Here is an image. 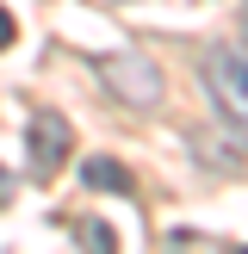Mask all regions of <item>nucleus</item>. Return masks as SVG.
I'll return each mask as SVG.
<instances>
[{"label": "nucleus", "instance_id": "nucleus-1", "mask_svg": "<svg viewBox=\"0 0 248 254\" xmlns=\"http://www.w3.org/2000/svg\"><path fill=\"white\" fill-rule=\"evenodd\" d=\"M198 74H205V93L217 99L223 118L248 124V44H217V50H205Z\"/></svg>", "mask_w": 248, "mask_h": 254}, {"label": "nucleus", "instance_id": "nucleus-2", "mask_svg": "<svg viewBox=\"0 0 248 254\" xmlns=\"http://www.w3.org/2000/svg\"><path fill=\"white\" fill-rule=\"evenodd\" d=\"M99 81H106L118 99H130L136 112H149V106L161 99V68L143 56V50H124V56H99Z\"/></svg>", "mask_w": 248, "mask_h": 254}, {"label": "nucleus", "instance_id": "nucleus-3", "mask_svg": "<svg viewBox=\"0 0 248 254\" xmlns=\"http://www.w3.org/2000/svg\"><path fill=\"white\" fill-rule=\"evenodd\" d=\"M25 149H31V174H37V180H50V174L68 161L74 130L56 118V112H31V124H25Z\"/></svg>", "mask_w": 248, "mask_h": 254}, {"label": "nucleus", "instance_id": "nucleus-4", "mask_svg": "<svg viewBox=\"0 0 248 254\" xmlns=\"http://www.w3.org/2000/svg\"><path fill=\"white\" fill-rule=\"evenodd\" d=\"M192 149H198L205 168H223V174L248 168V136L242 130H192Z\"/></svg>", "mask_w": 248, "mask_h": 254}, {"label": "nucleus", "instance_id": "nucleus-5", "mask_svg": "<svg viewBox=\"0 0 248 254\" xmlns=\"http://www.w3.org/2000/svg\"><path fill=\"white\" fill-rule=\"evenodd\" d=\"M81 174H87V186H106V192H130V174H124L118 161H106V155H93Z\"/></svg>", "mask_w": 248, "mask_h": 254}, {"label": "nucleus", "instance_id": "nucleus-6", "mask_svg": "<svg viewBox=\"0 0 248 254\" xmlns=\"http://www.w3.org/2000/svg\"><path fill=\"white\" fill-rule=\"evenodd\" d=\"M74 230H81L93 248H112V230H106V223H74Z\"/></svg>", "mask_w": 248, "mask_h": 254}, {"label": "nucleus", "instance_id": "nucleus-7", "mask_svg": "<svg viewBox=\"0 0 248 254\" xmlns=\"http://www.w3.org/2000/svg\"><path fill=\"white\" fill-rule=\"evenodd\" d=\"M12 37H19V25H12V12L0 6V50H12Z\"/></svg>", "mask_w": 248, "mask_h": 254}, {"label": "nucleus", "instance_id": "nucleus-8", "mask_svg": "<svg viewBox=\"0 0 248 254\" xmlns=\"http://www.w3.org/2000/svg\"><path fill=\"white\" fill-rule=\"evenodd\" d=\"M6 205H12V174L0 168V211H6Z\"/></svg>", "mask_w": 248, "mask_h": 254}, {"label": "nucleus", "instance_id": "nucleus-9", "mask_svg": "<svg viewBox=\"0 0 248 254\" xmlns=\"http://www.w3.org/2000/svg\"><path fill=\"white\" fill-rule=\"evenodd\" d=\"M242 31H248V6H242Z\"/></svg>", "mask_w": 248, "mask_h": 254}]
</instances>
